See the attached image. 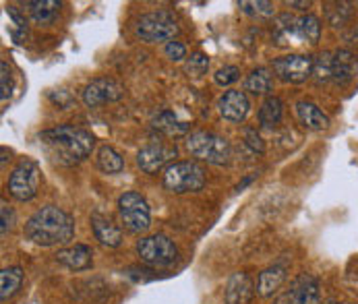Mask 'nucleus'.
Wrapping results in <instances>:
<instances>
[{
    "label": "nucleus",
    "mask_w": 358,
    "mask_h": 304,
    "mask_svg": "<svg viewBox=\"0 0 358 304\" xmlns=\"http://www.w3.org/2000/svg\"><path fill=\"white\" fill-rule=\"evenodd\" d=\"M166 56L170 58V60H174V62H180V60H185L187 58V46L185 44H180V42H168L166 44Z\"/></svg>",
    "instance_id": "nucleus-34"
},
{
    "label": "nucleus",
    "mask_w": 358,
    "mask_h": 304,
    "mask_svg": "<svg viewBox=\"0 0 358 304\" xmlns=\"http://www.w3.org/2000/svg\"><path fill=\"white\" fill-rule=\"evenodd\" d=\"M180 27L172 13L168 10H154L145 13L135 23V36L145 44H159V42H172L178 36Z\"/></svg>",
    "instance_id": "nucleus-4"
},
{
    "label": "nucleus",
    "mask_w": 358,
    "mask_h": 304,
    "mask_svg": "<svg viewBox=\"0 0 358 304\" xmlns=\"http://www.w3.org/2000/svg\"><path fill=\"white\" fill-rule=\"evenodd\" d=\"M288 267L284 263H275L267 269H263L259 273V280H257V294L263 296V298H269L273 294H278V290L284 286L286 282V273Z\"/></svg>",
    "instance_id": "nucleus-16"
},
{
    "label": "nucleus",
    "mask_w": 358,
    "mask_h": 304,
    "mask_svg": "<svg viewBox=\"0 0 358 304\" xmlns=\"http://www.w3.org/2000/svg\"><path fill=\"white\" fill-rule=\"evenodd\" d=\"M352 6L355 4H350V2H327L325 4V17L334 27H342L352 15Z\"/></svg>",
    "instance_id": "nucleus-28"
},
{
    "label": "nucleus",
    "mask_w": 358,
    "mask_h": 304,
    "mask_svg": "<svg viewBox=\"0 0 358 304\" xmlns=\"http://www.w3.org/2000/svg\"><path fill=\"white\" fill-rule=\"evenodd\" d=\"M245 143L257 153L265 152V145H263V139L259 137L255 129H245Z\"/></svg>",
    "instance_id": "nucleus-35"
},
{
    "label": "nucleus",
    "mask_w": 358,
    "mask_h": 304,
    "mask_svg": "<svg viewBox=\"0 0 358 304\" xmlns=\"http://www.w3.org/2000/svg\"><path fill=\"white\" fill-rule=\"evenodd\" d=\"M321 286L319 280L310 273H301L288 290H284L278 298L275 304H319L321 298Z\"/></svg>",
    "instance_id": "nucleus-10"
},
{
    "label": "nucleus",
    "mask_w": 358,
    "mask_h": 304,
    "mask_svg": "<svg viewBox=\"0 0 358 304\" xmlns=\"http://www.w3.org/2000/svg\"><path fill=\"white\" fill-rule=\"evenodd\" d=\"M92 230H94L96 240H100L103 247H108V249H116V247L122 245V230L116 224H112L110 219L98 215V213L92 215Z\"/></svg>",
    "instance_id": "nucleus-19"
},
{
    "label": "nucleus",
    "mask_w": 358,
    "mask_h": 304,
    "mask_svg": "<svg viewBox=\"0 0 358 304\" xmlns=\"http://www.w3.org/2000/svg\"><path fill=\"white\" fill-rule=\"evenodd\" d=\"M6 15H8V19L13 21V27L8 29L10 38L15 40V44H23V40L27 38V21H25V17H23V15L19 13V8L13 6V4L6 6Z\"/></svg>",
    "instance_id": "nucleus-29"
},
{
    "label": "nucleus",
    "mask_w": 358,
    "mask_h": 304,
    "mask_svg": "<svg viewBox=\"0 0 358 304\" xmlns=\"http://www.w3.org/2000/svg\"><path fill=\"white\" fill-rule=\"evenodd\" d=\"M238 6L243 8V13H247V15H251V17H273V15H275L273 4H271V2H265V0L241 2Z\"/></svg>",
    "instance_id": "nucleus-30"
},
{
    "label": "nucleus",
    "mask_w": 358,
    "mask_h": 304,
    "mask_svg": "<svg viewBox=\"0 0 358 304\" xmlns=\"http://www.w3.org/2000/svg\"><path fill=\"white\" fill-rule=\"evenodd\" d=\"M238 77H241V68L234 66V64H226V66H222V68L213 75V81H215L220 87H228V85H232L234 81H238Z\"/></svg>",
    "instance_id": "nucleus-32"
},
{
    "label": "nucleus",
    "mask_w": 358,
    "mask_h": 304,
    "mask_svg": "<svg viewBox=\"0 0 358 304\" xmlns=\"http://www.w3.org/2000/svg\"><path fill=\"white\" fill-rule=\"evenodd\" d=\"M23 6L38 25H50L60 13V2L56 0H27L23 2Z\"/></svg>",
    "instance_id": "nucleus-22"
},
{
    "label": "nucleus",
    "mask_w": 358,
    "mask_h": 304,
    "mask_svg": "<svg viewBox=\"0 0 358 304\" xmlns=\"http://www.w3.org/2000/svg\"><path fill=\"white\" fill-rule=\"evenodd\" d=\"M152 126L166 137H180L189 131V122L180 120L172 110H162L152 118Z\"/></svg>",
    "instance_id": "nucleus-21"
},
{
    "label": "nucleus",
    "mask_w": 358,
    "mask_h": 304,
    "mask_svg": "<svg viewBox=\"0 0 358 304\" xmlns=\"http://www.w3.org/2000/svg\"><path fill=\"white\" fill-rule=\"evenodd\" d=\"M38 139L46 147V152L50 153L52 159L62 166H75L83 161L85 157H90V153L96 145V139L92 137V133L79 126H71V124H60L56 129L42 131Z\"/></svg>",
    "instance_id": "nucleus-1"
},
{
    "label": "nucleus",
    "mask_w": 358,
    "mask_h": 304,
    "mask_svg": "<svg viewBox=\"0 0 358 304\" xmlns=\"http://www.w3.org/2000/svg\"><path fill=\"white\" fill-rule=\"evenodd\" d=\"M288 6H299V8H308L310 2H286Z\"/></svg>",
    "instance_id": "nucleus-38"
},
{
    "label": "nucleus",
    "mask_w": 358,
    "mask_h": 304,
    "mask_svg": "<svg viewBox=\"0 0 358 304\" xmlns=\"http://www.w3.org/2000/svg\"><path fill=\"white\" fill-rule=\"evenodd\" d=\"M315 58L308 54H288L273 60V75L286 83H303L313 75Z\"/></svg>",
    "instance_id": "nucleus-9"
},
{
    "label": "nucleus",
    "mask_w": 358,
    "mask_h": 304,
    "mask_svg": "<svg viewBox=\"0 0 358 304\" xmlns=\"http://www.w3.org/2000/svg\"><path fill=\"white\" fill-rule=\"evenodd\" d=\"M118 215L124 228L133 234L148 232L152 226V211L143 195L127 191L118 197Z\"/></svg>",
    "instance_id": "nucleus-6"
},
{
    "label": "nucleus",
    "mask_w": 358,
    "mask_h": 304,
    "mask_svg": "<svg viewBox=\"0 0 358 304\" xmlns=\"http://www.w3.org/2000/svg\"><path fill=\"white\" fill-rule=\"evenodd\" d=\"M325 304H334V303H325Z\"/></svg>",
    "instance_id": "nucleus-39"
},
{
    "label": "nucleus",
    "mask_w": 358,
    "mask_h": 304,
    "mask_svg": "<svg viewBox=\"0 0 358 304\" xmlns=\"http://www.w3.org/2000/svg\"><path fill=\"white\" fill-rule=\"evenodd\" d=\"M187 150L193 157L213 164V166H226L232 157V147L228 143V139L215 135V133H207V131H195L189 135L187 139Z\"/></svg>",
    "instance_id": "nucleus-5"
},
{
    "label": "nucleus",
    "mask_w": 358,
    "mask_h": 304,
    "mask_svg": "<svg viewBox=\"0 0 358 304\" xmlns=\"http://www.w3.org/2000/svg\"><path fill=\"white\" fill-rule=\"evenodd\" d=\"M137 254L141 256L143 263H148L152 267H170L178 259V249L168 236L154 234V236H145L137 243Z\"/></svg>",
    "instance_id": "nucleus-8"
},
{
    "label": "nucleus",
    "mask_w": 358,
    "mask_h": 304,
    "mask_svg": "<svg viewBox=\"0 0 358 304\" xmlns=\"http://www.w3.org/2000/svg\"><path fill=\"white\" fill-rule=\"evenodd\" d=\"M296 118L308 131H325L329 129V116L313 101H299L296 103Z\"/></svg>",
    "instance_id": "nucleus-18"
},
{
    "label": "nucleus",
    "mask_w": 358,
    "mask_h": 304,
    "mask_svg": "<svg viewBox=\"0 0 358 304\" xmlns=\"http://www.w3.org/2000/svg\"><path fill=\"white\" fill-rule=\"evenodd\" d=\"M282 116H284V101L275 98V96L267 98L259 108V124L263 129L278 126L282 122Z\"/></svg>",
    "instance_id": "nucleus-23"
},
{
    "label": "nucleus",
    "mask_w": 358,
    "mask_h": 304,
    "mask_svg": "<svg viewBox=\"0 0 358 304\" xmlns=\"http://www.w3.org/2000/svg\"><path fill=\"white\" fill-rule=\"evenodd\" d=\"M296 36H299V42H305V44H319L321 40V21L315 17V15H303V17H296Z\"/></svg>",
    "instance_id": "nucleus-24"
},
{
    "label": "nucleus",
    "mask_w": 358,
    "mask_h": 304,
    "mask_svg": "<svg viewBox=\"0 0 358 304\" xmlns=\"http://www.w3.org/2000/svg\"><path fill=\"white\" fill-rule=\"evenodd\" d=\"M217 110L222 118L230 122H243L249 112H251V101L247 98L245 92L241 89H228L220 100H217Z\"/></svg>",
    "instance_id": "nucleus-13"
},
{
    "label": "nucleus",
    "mask_w": 358,
    "mask_h": 304,
    "mask_svg": "<svg viewBox=\"0 0 358 304\" xmlns=\"http://www.w3.org/2000/svg\"><path fill=\"white\" fill-rule=\"evenodd\" d=\"M92 256L94 251L87 247V245H75V247H69V249H62L56 253V261L66 265L69 269H75V271H83V269H90L92 267Z\"/></svg>",
    "instance_id": "nucleus-20"
},
{
    "label": "nucleus",
    "mask_w": 358,
    "mask_h": 304,
    "mask_svg": "<svg viewBox=\"0 0 358 304\" xmlns=\"http://www.w3.org/2000/svg\"><path fill=\"white\" fill-rule=\"evenodd\" d=\"M178 155L174 145H166V143H150L143 150L137 153V166L145 172V174H155L159 172L164 166L168 168L170 161Z\"/></svg>",
    "instance_id": "nucleus-12"
},
{
    "label": "nucleus",
    "mask_w": 358,
    "mask_h": 304,
    "mask_svg": "<svg viewBox=\"0 0 358 304\" xmlns=\"http://www.w3.org/2000/svg\"><path fill=\"white\" fill-rule=\"evenodd\" d=\"M124 96V89L118 81L110 79V77H98L94 81H90L81 94L83 103L87 108H98L110 101H118Z\"/></svg>",
    "instance_id": "nucleus-11"
},
{
    "label": "nucleus",
    "mask_w": 358,
    "mask_h": 304,
    "mask_svg": "<svg viewBox=\"0 0 358 304\" xmlns=\"http://www.w3.org/2000/svg\"><path fill=\"white\" fill-rule=\"evenodd\" d=\"M50 100L54 103H58V106H62V108H69L71 106V96L66 94V92H58V94H50Z\"/></svg>",
    "instance_id": "nucleus-37"
},
{
    "label": "nucleus",
    "mask_w": 358,
    "mask_h": 304,
    "mask_svg": "<svg viewBox=\"0 0 358 304\" xmlns=\"http://www.w3.org/2000/svg\"><path fill=\"white\" fill-rule=\"evenodd\" d=\"M23 284V269L21 267H4L0 271V298L8 301L21 290Z\"/></svg>",
    "instance_id": "nucleus-26"
},
{
    "label": "nucleus",
    "mask_w": 358,
    "mask_h": 304,
    "mask_svg": "<svg viewBox=\"0 0 358 304\" xmlns=\"http://www.w3.org/2000/svg\"><path fill=\"white\" fill-rule=\"evenodd\" d=\"M207 68H209V58L201 54V52H195V54H191V58L185 62V71L191 75V77H201L207 73Z\"/></svg>",
    "instance_id": "nucleus-31"
},
{
    "label": "nucleus",
    "mask_w": 358,
    "mask_h": 304,
    "mask_svg": "<svg viewBox=\"0 0 358 304\" xmlns=\"http://www.w3.org/2000/svg\"><path fill=\"white\" fill-rule=\"evenodd\" d=\"M0 79H2V94H0V98H2V103L10 98V94H13V75H10V68H8V64H6V60H2L0 62Z\"/></svg>",
    "instance_id": "nucleus-33"
},
{
    "label": "nucleus",
    "mask_w": 358,
    "mask_h": 304,
    "mask_svg": "<svg viewBox=\"0 0 358 304\" xmlns=\"http://www.w3.org/2000/svg\"><path fill=\"white\" fill-rule=\"evenodd\" d=\"M355 54L350 50L329 52V81L338 85H346L355 79Z\"/></svg>",
    "instance_id": "nucleus-15"
},
{
    "label": "nucleus",
    "mask_w": 358,
    "mask_h": 304,
    "mask_svg": "<svg viewBox=\"0 0 358 304\" xmlns=\"http://www.w3.org/2000/svg\"><path fill=\"white\" fill-rule=\"evenodd\" d=\"M96 166L103 174H120L124 170V159L120 157V153L112 150L110 145H102L98 150Z\"/></svg>",
    "instance_id": "nucleus-27"
},
{
    "label": "nucleus",
    "mask_w": 358,
    "mask_h": 304,
    "mask_svg": "<svg viewBox=\"0 0 358 304\" xmlns=\"http://www.w3.org/2000/svg\"><path fill=\"white\" fill-rule=\"evenodd\" d=\"M0 213H2V236H6V232H8V230L13 228V224H15V213H13V209H10L6 203H2Z\"/></svg>",
    "instance_id": "nucleus-36"
},
{
    "label": "nucleus",
    "mask_w": 358,
    "mask_h": 304,
    "mask_svg": "<svg viewBox=\"0 0 358 304\" xmlns=\"http://www.w3.org/2000/svg\"><path fill=\"white\" fill-rule=\"evenodd\" d=\"M245 89L255 94V96H267L273 89V75L269 68L259 66L247 79H245Z\"/></svg>",
    "instance_id": "nucleus-25"
},
{
    "label": "nucleus",
    "mask_w": 358,
    "mask_h": 304,
    "mask_svg": "<svg viewBox=\"0 0 358 304\" xmlns=\"http://www.w3.org/2000/svg\"><path fill=\"white\" fill-rule=\"evenodd\" d=\"M166 191L174 195L199 193L207 182L205 170L197 161H172L162 176Z\"/></svg>",
    "instance_id": "nucleus-3"
},
{
    "label": "nucleus",
    "mask_w": 358,
    "mask_h": 304,
    "mask_svg": "<svg viewBox=\"0 0 358 304\" xmlns=\"http://www.w3.org/2000/svg\"><path fill=\"white\" fill-rule=\"evenodd\" d=\"M40 180H42L40 166L34 159L25 157L17 164V168L8 176V193L17 201H31L38 195Z\"/></svg>",
    "instance_id": "nucleus-7"
},
{
    "label": "nucleus",
    "mask_w": 358,
    "mask_h": 304,
    "mask_svg": "<svg viewBox=\"0 0 358 304\" xmlns=\"http://www.w3.org/2000/svg\"><path fill=\"white\" fill-rule=\"evenodd\" d=\"M75 236V219L56 205L38 209L25 224V238L38 247L66 245Z\"/></svg>",
    "instance_id": "nucleus-2"
},
{
    "label": "nucleus",
    "mask_w": 358,
    "mask_h": 304,
    "mask_svg": "<svg viewBox=\"0 0 358 304\" xmlns=\"http://www.w3.org/2000/svg\"><path fill=\"white\" fill-rule=\"evenodd\" d=\"M271 40L275 46H290V44H296L299 42V36H296V17L288 15V13H282L273 19V25H271Z\"/></svg>",
    "instance_id": "nucleus-17"
},
{
    "label": "nucleus",
    "mask_w": 358,
    "mask_h": 304,
    "mask_svg": "<svg viewBox=\"0 0 358 304\" xmlns=\"http://www.w3.org/2000/svg\"><path fill=\"white\" fill-rule=\"evenodd\" d=\"M255 292V284H253L251 275L245 271H238V273L230 275L226 290H224V301L226 304H251Z\"/></svg>",
    "instance_id": "nucleus-14"
}]
</instances>
